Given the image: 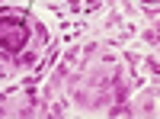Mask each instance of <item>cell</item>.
Returning <instances> with one entry per match:
<instances>
[{
    "instance_id": "1",
    "label": "cell",
    "mask_w": 160,
    "mask_h": 119,
    "mask_svg": "<svg viewBox=\"0 0 160 119\" xmlns=\"http://www.w3.org/2000/svg\"><path fill=\"white\" fill-rule=\"evenodd\" d=\"M29 39V29L26 23L16 16H0V48L3 51H19Z\"/></svg>"
}]
</instances>
